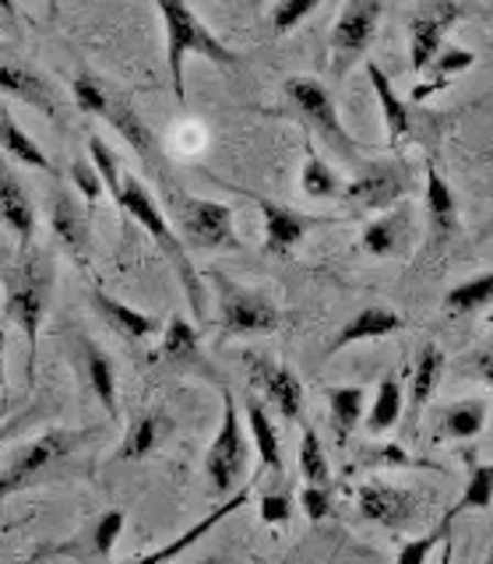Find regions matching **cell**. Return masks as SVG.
I'll return each instance as SVG.
<instances>
[{
	"label": "cell",
	"instance_id": "7c38bea8",
	"mask_svg": "<svg viewBox=\"0 0 493 564\" xmlns=\"http://www.w3.org/2000/svg\"><path fill=\"white\" fill-rule=\"evenodd\" d=\"M0 93L32 106L35 113H43L53 123H64V99L57 93V85L25 61L0 57Z\"/></svg>",
	"mask_w": 493,
	"mask_h": 564
},
{
	"label": "cell",
	"instance_id": "f35d334b",
	"mask_svg": "<svg viewBox=\"0 0 493 564\" xmlns=\"http://www.w3.org/2000/svg\"><path fill=\"white\" fill-rule=\"evenodd\" d=\"M158 420L155 413L149 416H138L128 434H123V445H120V458H128V463H134V458H145L155 445H158Z\"/></svg>",
	"mask_w": 493,
	"mask_h": 564
},
{
	"label": "cell",
	"instance_id": "836d02e7",
	"mask_svg": "<svg viewBox=\"0 0 493 564\" xmlns=\"http://www.w3.org/2000/svg\"><path fill=\"white\" fill-rule=\"evenodd\" d=\"M486 423V402L483 399H465L454 402L451 410L440 413V434L445 437H475Z\"/></svg>",
	"mask_w": 493,
	"mask_h": 564
},
{
	"label": "cell",
	"instance_id": "c3c4849f",
	"mask_svg": "<svg viewBox=\"0 0 493 564\" xmlns=\"http://www.w3.org/2000/svg\"><path fill=\"white\" fill-rule=\"evenodd\" d=\"M233 4L240 8V14H258L264 0H233Z\"/></svg>",
	"mask_w": 493,
	"mask_h": 564
},
{
	"label": "cell",
	"instance_id": "f907efd6",
	"mask_svg": "<svg viewBox=\"0 0 493 564\" xmlns=\"http://www.w3.org/2000/svg\"><path fill=\"white\" fill-rule=\"evenodd\" d=\"M0 14H4L8 22H11V18H14V0H0Z\"/></svg>",
	"mask_w": 493,
	"mask_h": 564
},
{
	"label": "cell",
	"instance_id": "d4e9b609",
	"mask_svg": "<svg viewBox=\"0 0 493 564\" xmlns=\"http://www.w3.org/2000/svg\"><path fill=\"white\" fill-rule=\"evenodd\" d=\"M246 501H251V490H237L233 494V498H226L216 511H211V516H205L198 525H190L187 529V533L184 536H176L173 543H166V546H158V551H149V554H141V561H166V557H180L184 551H187V546L190 543H198L205 533H208V529H216L222 519H229V516H233V511L237 508H243Z\"/></svg>",
	"mask_w": 493,
	"mask_h": 564
},
{
	"label": "cell",
	"instance_id": "7bdbcfd3",
	"mask_svg": "<svg viewBox=\"0 0 493 564\" xmlns=\"http://www.w3.org/2000/svg\"><path fill=\"white\" fill-rule=\"evenodd\" d=\"M70 181H75L78 194L88 202V208H92L99 202V194H102V176L92 163H85V159H75L70 163Z\"/></svg>",
	"mask_w": 493,
	"mask_h": 564
},
{
	"label": "cell",
	"instance_id": "f1b7e54d",
	"mask_svg": "<svg viewBox=\"0 0 493 564\" xmlns=\"http://www.w3.org/2000/svg\"><path fill=\"white\" fill-rule=\"evenodd\" d=\"M366 75H370V85H374L377 102H381V110H384L387 145L395 149V141H402L405 134H409V110H405V102L395 96L392 82H387V75H384L377 64H366Z\"/></svg>",
	"mask_w": 493,
	"mask_h": 564
},
{
	"label": "cell",
	"instance_id": "ffe728a7",
	"mask_svg": "<svg viewBox=\"0 0 493 564\" xmlns=\"http://www.w3.org/2000/svg\"><path fill=\"white\" fill-rule=\"evenodd\" d=\"M458 234V202L451 184H445L434 166H427V247L445 251Z\"/></svg>",
	"mask_w": 493,
	"mask_h": 564
},
{
	"label": "cell",
	"instance_id": "f6af8a7d",
	"mask_svg": "<svg viewBox=\"0 0 493 564\" xmlns=\"http://www.w3.org/2000/svg\"><path fill=\"white\" fill-rule=\"evenodd\" d=\"M289 516H293V501H289L286 490L264 494V498H261V519L269 522V525H286Z\"/></svg>",
	"mask_w": 493,
	"mask_h": 564
},
{
	"label": "cell",
	"instance_id": "d590c367",
	"mask_svg": "<svg viewBox=\"0 0 493 564\" xmlns=\"http://www.w3.org/2000/svg\"><path fill=\"white\" fill-rule=\"evenodd\" d=\"M402 413V384L398 378H384L377 384V399L370 405V416H366V431L370 434H384L387 427H395Z\"/></svg>",
	"mask_w": 493,
	"mask_h": 564
},
{
	"label": "cell",
	"instance_id": "ee69618b",
	"mask_svg": "<svg viewBox=\"0 0 493 564\" xmlns=\"http://www.w3.org/2000/svg\"><path fill=\"white\" fill-rule=\"evenodd\" d=\"M299 508H304L307 519H328L331 516V487H314L307 484L304 494H299Z\"/></svg>",
	"mask_w": 493,
	"mask_h": 564
},
{
	"label": "cell",
	"instance_id": "1f68e13d",
	"mask_svg": "<svg viewBox=\"0 0 493 564\" xmlns=\"http://www.w3.org/2000/svg\"><path fill=\"white\" fill-rule=\"evenodd\" d=\"M469 458V480H465V490H462V498L454 501V508H448V522H454L462 511H472V508H490V501H493V463L490 466H483V463H475L472 455H465Z\"/></svg>",
	"mask_w": 493,
	"mask_h": 564
},
{
	"label": "cell",
	"instance_id": "7dc6e473",
	"mask_svg": "<svg viewBox=\"0 0 493 564\" xmlns=\"http://www.w3.org/2000/svg\"><path fill=\"white\" fill-rule=\"evenodd\" d=\"M465 367H469V375L483 378L493 388V339L486 346H480V349H472L465 357Z\"/></svg>",
	"mask_w": 493,
	"mask_h": 564
},
{
	"label": "cell",
	"instance_id": "ba28073f",
	"mask_svg": "<svg viewBox=\"0 0 493 564\" xmlns=\"http://www.w3.org/2000/svg\"><path fill=\"white\" fill-rule=\"evenodd\" d=\"M246 463H251V445H246V437H243L237 402L229 392H222V427L205 455V473L211 480V490H216L219 498H226V494L240 484Z\"/></svg>",
	"mask_w": 493,
	"mask_h": 564
},
{
	"label": "cell",
	"instance_id": "4316f807",
	"mask_svg": "<svg viewBox=\"0 0 493 564\" xmlns=\"http://www.w3.org/2000/svg\"><path fill=\"white\" fill-rule=\"evenodd\" d=\"M158 357L176 364V367H205V352H201V339H198V328H194L187 317L176 314L169 328H166V339Z\"/></svg>",
	"mask_w": 493,
	"mask_h": 564
},
{
	"label": "cell",
	"instance_id": "e575fe53",
	"mask_svg": "<svg viewBox=\"0 0 493 564\" xmlns=\"http://www.w3.org/2000/svg\"><path fill=\"white\" fill-rule=\"evenodd\" d=\"M472 61H475V53H469V50H448V53H437L434 64H430L427 70H423V75H430V78H427V85H419L416 93H413V99H427V96L440 93V88L448 85V78H454L458 70L472 67Z\"/></svg>",
	"mask_w": 493,
	"mask_h": 564
},
{
	"label": "cell",
	"instance_id": "5bb4252c",
	"mask_svg": "<svg viewBox=\"0 0 493 564\" xmlns=\"http://www.w3.org/2000/svg\"><path fill=\"white\" fill-rule=\"evenodd\" d=\"M458 14L462 8L454 4V0H437V4H427L413 14V25H409V57H413V70L423 75L434 57L445 46V35L448 29L458 22Z\"/></svg>",
	"mask_w": 493,
	"mask_h": 564
},
{
	"label": "cell",
	"instance_id": "74e56055",
	"mask_svg": "<svg viewBox=\"0 0 493 564\" xmlns=\"http://www.w3.org/2000/svg\"><path fill=\"white\" fill-rule=\"evenodd\" d=\"M299 473L314 487H331V466L317 431H304V441H299Z\"/></svg>",
	"mask_w": 493,
	"mask_h": 564
},
{
	"label": "cell",
	"instance_id": "4fadbf2b",
	"mask_svg": "<svg viewBox=\"0 0 493 564\" xmlns=\"http://www.w3.org/2000/svg\"><path fill=\"white\" fill-rule=\"evenodd\" d=\"M243 360H246V378H251V388H258V392L269 399L282 416L286 420L304 416V384H299V378L289 367L269 360L264 352H243Z\"/></svg>",
	"mask_w": 493,
	"mask_h": 564
},
{
	"label": "cell",
	"instance_id": "5b68a950",
	"mask_svg": "<svg viewBox=\"0 0 493 564\" xmlns=\"http://www.w3.org/2000/svg\"><path fill=\"white\" fill-rule=\"evenodd\" d=\"M169 212L176 223V237L184 247H201V251H216V247H237V226L233 212L222 202L190 198L184 191H169Z\"/></svg>",
	"mask_w": 493,
	"mask_h": 564
},
{
	"label": "cell",
	"instance_id": "2e32d148",
	"mask_svg": "<svg viewBox=\"0 0 493 564\" xmlns=\"http://www.w3.org/2000/svg\"><path fill=\"white\" fill-rule=\"evenodd\" d=\"M413 240H416L413 212L398 205V208H384V216L366 223L360 243H363V251L374 258H402L413 251Z\"/></svg>",
	"mask_w": 493,
	"mask_h": 564
},
{
	"label": "cell",
	"instance_id": "9a60e30c",
	"mask_svg": "<svg viewBox=\"0 0 493 564\" xmlns=\"http://www.w3.org/2000/svg\"><path fill=\"white\" fill-rule=\"evenodd\" d=\"M50 229L64 251L78 264H92V234H88V216L81 202L67 187H57L50 198Z\"/></svg>",
	"mask_w": 493,
	"mask_h": 564
},
{
	"label": "cell",
	"instance_id": "603a6c76",
	"mask_svg": "<svg viewBox=\"0 0 493 564\" xmlns=\"http://www.w3.org/2000/svg\"><path fill=\"white\" fill-rule=\"evenodd\" d=\"M88 304H92V311L120 335L123 343H141V339H149V335L155 332V317H149V314H141V311L128 307L123 300L110 296V293L99 290V286H96L92 293H88Z\"/></svg>",
	"mask_w": 493,
	"mask_h": 564
},
{
	"label": "cell",
	"instance_id": "681fc988",
	"mask_svg": "<svg viewBox=\"0 0 493 564\" xmlns=\"http://www.w3.org/2000/svg\"><path fill=\"white\" fill-rule=\"evenodd\" d=\"M8 375H4V332H0V392H4Z\"/></svg>",
	"mask_w": 493,
	"mask_h": 564
},
{
	"label": "cell",
	"instance_id": "3957f363",
	"mask_svg": "<svg viewBox=\"0 0 493 564\" xmlns=\"http://www.w3.org/2000/svg\"><path fill=\"white\" fill-rule=\"evenodd\" d=\"M53 258L46 251H29L22 247V258L8 264L0 279H4V314L25 332L29 339V378H32V364H35V343H40V328L43 317L50 311V296H53Z\"/></svg>",
	"mask_w": 493,
	"mask_h": 564
},
{
	"label": "cell",
	"instance_id": "8992f818",
	"mask_svg": "<svg viewBox=\"0 0 493 564\" xmlns=\"http://www.w3.org/2000/svg\"><path fill=\"white\" fill-rule=\"evenodd\" d=\"M286 99L293 102V110L310 123V128L317 131V138H321L335 155L346 159V163H357L360 145L342 128L339 110H335V99H331V93L321 82L296 75V78L286 82Z\"/></svg>",
	"mask_w": 493,
	"mask_h": 564
},
{
	"label": "cell",
	"instance_id": "8fae6325",
	"mask_svg": "<svg viewBox=\"0 0 493 564\" xmlns=\"http://www.w3.org/2000/svg\"><path fill=\"white\" fill-rule=\"evenodd\" d=\"M413 176L402 163H366L357 181L342 187V198L357 212H384L395 208V202L405 198Z\"/></svg>",
	"mask_w": 493,
	"mask_h": 564
},
{
	"label": "cell",
	"instance_id": "cb8c5ba5",
	"mask_svg": "<svg viewBox=\"0 0 493 564\" xmlns=\"http://www.w3.org/2000/svg\"><path fill=\"white\" fill-rule=\"evenodd\" d=\"M78 352H81V370L85 381L92 388V395L99 399V405L113 420L120 416V402H117V367L113 357L106 349H99L92 339H78Z\"/></svg>",
	"mask_w": 493,
	"mask_h": 564
},
{
	"label": "cell",
	"instance_id": "8d00e7d4",
	"mask_svg": "<svg viewBox=\"0 0 493 564\" xmlns=\"http://www.w3.org/2000/svg\"><path fill=\"white\" fill-rule=\"evenodd\" d=\"M299 187H304L307 198H317V202H328V198H335V194H342L339 176H335V170L317 152H307V159H304V176H299Z\"/></svg>",
	"mask_w": 493,
	"mask_h": 564
},
{
	"label": "cell",
	"instance_id": "6da1fadb",
	"mask_svg": "<svg viewBox=\"0 0 493 564\" xmlns=\"http://www.w3.org/2000/svg\"><path fill=\"white\" fill-rule=\"evenodd\" d=\"M70 96H75L78 102V110L85 113H96L102 117L106 123H113L117 134L128 141V145L138 152L141 163L149 166L152 176H163L166 170V155H163V145H158V138L155 131L149 128L145 120H141V113L134 110V102L131 96H123L120 88H113L110 82H102L96 75H88V70H81V75L70 82ZM163 187L166 194L173 191V181L169 176H163Z\"/></svg>",
	"mask_w": 493,
	"mask_h": 564
},
{
	"label": "cell",
	"instance_id": "9c48e42d",
	"mask_svg": "<svg viewBox=\"0 0 493 564\" xmlns=\"http://www.w3.org/2000/svg\"><path fill=\"white\" fill-rule=\"evenodd\" d=\"M381 22V0H349L331 29V75L346 78L374 43Z\"/></svg>",
	"mask_w": 493,
	"mask_h": 564
},
{
	"label": "cell",
	"instance_id": "277c9868",
	"mask_svg": "<svg viewBox=\"0 0 493 564\" xmlns=\"http://www.w3.org/2000/svg\"><path fill=\"white\" fill-rule=\"evenodd\" d=\"M163 14L166 25V64H169V85L176 102H187V88H184V61L190 57H205L219 67H240V57L229 50L216 32H211L198 14L190 11L187 0H152Z\"/></svg>",
	"mask_w": 493,
	"mask_h": 564
},
{
	"label": "cell",
	"instance_id": "83f0119b",
	"mask_svg": "<svg viewBox=\"0 0 493 564\" xmlns=\"http://www.w3.org/2000/svg\"><path fill=\"white\" fill-rule=\"evenodd\" d=\"M0 152H8L14 163H22L29 170L53 173V163L46 159V152L35 145L29 131L18 128V120L11 113H0Z\"/></svg>",
	"mask_w": 493,
	"mask_h": 564
},
{
	"label": "cell",
	"instance_id": "52a82bcc",
	"mask_svg": "<svg viewBox=\"0 0 493 564\" xmlns=\"http://www.w3.org/2000/svg\"><path fill=\"white\" fill-rule=\"evenodd\" d=\"M81 445V434L78 431H67V427H57V431H46L35 441L14 455V463L0 473V498H8V494H18L32 484H43L46 476L57 469L61 463H67L75 448Z\"/></svg>",
	"mask_w": 493,
	"mask_h": 564
},
{
	"label": "cell",
	"instance_id": "7402d4cb",
	"mask_svg": "<svg viewBox=\"0 0 493 564\" xmlns=\"http://www.w3.org/2000/svg\"><path fill=\"white\" fill-rule=\"evenodd\" d=\"M402 328V317L387 307H363L349 317V322L335 332V339L325 346V360L335 357L339 349L352 346V343H374V339H384V335H392Z\"/></svg>",
	"mask_w": 493,
	"mask_h": 564
},
{
	"label": "cell",
	"instance_id": "f546056e",
	"mask_svg": "<svg viewBox=\"0 0 493 564\" xmlns=\"http://www.w3.org/2000/svg\"><path fill=\"white\" fill-rule=\"evenodd\" d=\"M363 388L346 384V388H328V405H331V427H335V445H346L357 431V423L363 416Z\"/></svg>",
	"mask_w": 493,
	"mask_h": 564
},
{
	"label": "cell",
	"instance_id": "e0dca14e",
	"mask_svg": "<svg viewBox=\"0 0 493 564\" xmlns=\"http://www.w3.org/2000/svg\"><path fill=\"white\" fill-rule=\"evenodd\" d=\"M123 522H128V516H123L120 508L102 511V516H96L92 522H88L75 540L53 546L50 554L78 557V561H110L113 557V546H117V540L123 533Z\"/></svg>",
	"mask_w": 493,
	"mask_h": 564
},
{
	"label": "cell",
	"instance_id": "484cf974",
	"mask_svg": "<svg viewBox=\"0 0 493 564\" xmlns=\"http://www.w3.org/2000/svg\"><path fill=\"white\" fill-rule=\"evenodd\" d=\"M246 423H251V434H254V452L261 458V469H272V473H282V441H278V431L264 410L261 399H246Z\"/></svg>",
	"mask_w": 493,
	"mask_h": 564
},
{
	"label": "cell",
	"instance_id": "bcb514c9",
	"mask_svg": "<svg viewBox=\"0 0 493 564\" xmlns=\"http://www.w3.org/2000/svg\"><path fill=\"white\" fill-rule=\"evenodd\" d=\"M360 463L363 466H413V458L398 445H377V448H363Z\"/></svg>",
	"mask_w": 493,
	"mask_h": 564
},
{
	"label": "cell",
	"instance_id": "30bf717a",
	"mask_svg": "<svg viewBox=\"0 0 493 564\" xmlns=\"http://www.w3.org/2000/svg\"><path fill=\"white\" fill-rule=\"evenodd\" d=\"M222 335H269L278 328V307L264 293L243 290L233 279L216 275Z\"/></svg>",
	"mask_w": 493,
	"mask_h": 564
},
{
	"label": "cell",
	"instance_id": "d6986e66",
	"mask_svg": "<svg viewBox=\"0 0 493 564\" xmlns=\"http://www.w3.org/2000/svg\"><path fill=\"white\" fill-rule=\"evenodd\" d=\"M254 202L264 216V254H289L310 234V226H317V219L299 216L289 205H275L264 194H254Z\"/></svg>",
	"mask_w": 493,
	"mask_h": 564
},
{
	"label": "cell",
	"instance_id": "44dd1931",
	"mask_svg": "<svg viewBox=\"0 0 493 564\" xmlns=\"http://www.w3.org/2000/svg\"><path fill=\"white\" fill-rule=\"evenodd\" d=\"M0 223H4L11 234L18 237V243L29 247L35 237V205L29 198V187L22 184L4 159H0Z\"/></svg>",
	"mask_w": 493,
	"mask_h": 564
},
{
	"label": "cell",
	"instance_id": "b9f144b4",
	"mask_svg": "<svg viewBox=\"0 0 493 564\" xmlns=\"http://www.w3.org/2000/svg\"><path fill=\"white\" fill-rule=\"evenodd\" d=\"M448 533H451V522H448V519H440V522H437V529H434L430 536H423V540H409V543L402 546V551H398V564H419V561H427L434 546L448 540Z\"/></svg>",
	"mask_w": 493,
	"mask_h": 564
},
{
	"label": "cell",
	"instance_id": "7a4b0ae2",
	"mask_svg": "<svg viewBox=\"0 0 493 564\" xmlns=\"http://www.w3.org/2000/svg\"><path fill=\"white\" fill-rule=\"evenodd\" d=\"M117 205L128 219H134L145 234L155 240L158 251L166 254V261L173 264V272L180 275V286H184V296L190 311L198 314V325L208 322V300H205V286L198 272H194V264L187 258V247L184 240L176 237V229L169 226V219L163 216V208H158V202L152 198V191L138 181V176H120V194H117Z\"/></svg>",
	"mask_w": 493,
	"mask_h": 564
},
{
	"label": "cell",
	"instance_id": "ac0fdd59",
	"mask_svg": "<svg viewBox=\"0 0 493 564\" xmlns=\"http://www.w3.org/2000/svg\"><path fill=\"white\" fill-rule=\"evenodd\" d=\"M419 511L413 490L387 487V484H366L360 490V516L370 522H381L387 529H409Z\"/></svg>",
	"mask_w": 493,
	"mask_h": 564
},
{
	"label": "cell",
	"instance_id": "4dcf8cb0",
	"mask_svg": "<svg viewBox=\"0 0 493 564\" xmlns=\"http://www.w3.org/2000/svg\"><path fill=\"white\" fill-rule=\"evenodd\" d=\"M493 304V272H483V275H472L465 282H458V286L445 296V314L448 317H465L472 311H480Z\"/></svg>",
	"mask_w": 493,
	"mask_h": 564
},
{
	"label": "cell",
	"instance_id": "ab89813d",
	"mask_svg": "<svg viewBox=\"0 0 493 564\" xmlns=\"http://www.w3.org/2000/svg\"><path fill=\"white\" fill-rule=\"evenodd\" d=\"M317 4H321V0H278L275 11H272V22H269L272 35H286V32H293Z\"/></svg>",
	"mask_w": 493,
	"mask_h": 564
},
{
	"label": "cell",
	"instance_id": "d6a6232c",
	"mask_svg": "<svg viewBox=\"0 0 493 564\" xmlns=\"http://www.w3.org/2000/svg\"><path fill=\"white\" fill-rule=\"evenodd\" d=\"M440 370H445V352H440L437 343H423L419 357H416V370H413V410L416 413L430 402Z\"/></svg>",
	"mask_w": 493,
	"mask_h": 564
},
{
	"label": "cell",
	"instance_id": "60d3db41",
	"mask_svg": "<svg viewBox=\"0 0 493 564\" xmlns=\"http://www.w3.org/2000/svg\"><path fill=\"white\" fill-rule=\"evenodd\" d=\"M88 152H92V166L99 170V176H102V184L113 191V198L120 194V163H117V155H113V149L106 145V141L99 138V134H92L88 138Z\"/></svg>",
	"mask_w": 493,
	"mask_h": 564
},
{
	"label": "cell",
	"instance_id": "816d5d0a",
	"mask_svg": "<svg viewBox=\"0 0 493 564\" xmlns=\"http://www.w3.org/2000/svg\"><path fill=\"white\" fill-rule=\"evenodd\" d=\"M490 322H493V317H490Z\"/></svg>",
	"mask_w": 493,
	"mask_h": 564
}]
</instances>
